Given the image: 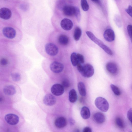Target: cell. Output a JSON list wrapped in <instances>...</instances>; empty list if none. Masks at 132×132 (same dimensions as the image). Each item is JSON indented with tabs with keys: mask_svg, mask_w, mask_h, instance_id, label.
Segmentation results:
<instances>
[{
	"mask_svg": "<svg viewBox=\"0 0 132 132\" xmlns=\"http://www.w3.org/2000/svg\"><path fill=\"white\" fill-rule=\"evenodd\" d=\"M86 33L92 40L101 47L107 53L111 55L113 54V52L111 49L97 38L92 32L89 31H87L86 32Z\"/></svg>",
	"mask_w": 132,
	"mask_h": 132,
	"instance_id": "cell-1",
	"label": "cell"
},
{
	"mask_svg": "<svg viewBox=\"0 0 132 132\" xmlns=\"http://www.w3.org/2000/svg\"><path fill=\"white\" fill-rule=\"evenodd\" d=\"M95 103L96 107L101 111L103 112L107 111L109 108V104L107 101L102 97L96 98Z\"/></svg>",
	"mask_w": 132,
	"mask_h": 132,
	"instance_id": "cell-2",
	"label": "cell"
},
{
	"mask_svg": "<svg viewBox=\"0 0 132 132\" xmlns=\"http://www.w3.org/2000/svg\"><path fill=\"white\" fill-rule=\"evenodd\" d=\"M80 73L85 77H90L93 75L94 73V68L90 64H86L83 66L82 71Z\"/></svg>",
	"mask_w": 132,
	"mask_h": 132,
	"instance_id": "cell-3",
	"label": "cell"
},
{
	"mask_svg": "<svg viewBox=\"0 0 132 132\" xmlns=\"http://www.w3.org/2000/svg\"><path fill=\"white\" fill-rule=\"evenodd\" d=\"M45 50L46 53L51 56H54L58 53L59 49L54 44L51 43H47L45 46Z\"/></svg>",
	"mask_w": 132,
	"mask_h": 132,
	"instance_id": "cell-4",
	"label": "cell"
},
{
	"mask_svg": "<svg viewBox=\"0 0 132 132\" xmlns=\"http://www.w3.org/2000/svg\"><path fill=\"white\" fill-rule=\"evenodd\" d=\"M5 119L7 123L12 125L17 124L19 121V117L13 114L10 113L6 115Z\"/></svg>",
	"mask_w": 132,
	"mask_h": 132,
	"instance_id": "cell-5",
	"label": "cell"
},
{
	"mask_svg": "<svg viewBox=\"0 0 132 132\" xmlns=\"http://www.w3.org/2000/svg\"><path fill=\"white\" fill-rule=\"evenodd\" d=\"M51 91L54 95L59 96L62 95L64 92V88L61 84H56L51 87Z\"/></svg>",
	"mask_w": 132,
	"mask_h": 132,
	"instance_id": "cell-6",
	"label": "cell"
},
{
	"mask_svg": "<svg viewBox=\"0 0 132 132\" xmlns=\"http://www.w3.org/2000/svg\"><path fill=\"white\" fill-rule=\"evenodd\" d=\"M64 65L61 63L54 61L50 64V68L51 70L55 73H59L61 72L63 70Z\"/></svg>",
	"mask_w": 132,
	"mask_h": 132,
	"instance_id": "cell-7",
	"label": "cell"
},
{
	"mask_svg": "<svg viewBox=\"0 0 132 132\" xmlns=\"http://www.w3.org/2000/svg\"><path fill=\"white\" fill-rule=\"evenodd\" d=\"M55 97L51 94L46 95L44 97L43 102L44 104L47 106H51L54 105L56 103Z\"/></svg>",
	"mask_w": 132,
	"mask_h": 132,
	"instance_id": "cell-8",
	"label": "cell"
},
{
	"mask_svg": "<svg viewBox=\"0 0 132 132\" xmlns=\"http://www.w3.org/2000/svg\"><path fill=\"white\" fill-rule=\"evenodd\" d=\"M60 25L63 29L66 31H69L72 28L73 24L71 20L65 18L61 20Z\"/></svg>",
	"mask_w": 132,
	"mask_h": 132,
	"instance_id": "cell-9",
	"label": "cell"
},
{
	"mask_svg": "<svg viewBox=\"0 0 132 132\" xmlns=\"http://www.w3.org/2000/svg\"><path fill=\"white\" fill-rule=\"evenodd\" d=\"M3 33L4 35L9 39H13L15 36L16 32L15 30L10 27H6L3 28Z\"/></svg>",
	"mask_w": 132,
	"mask_h": 132,
	"instance_id": "cell-10",
	"label": "cell"
},
{
	"mask_svg": "<svg viewBox=\"0 0 132 132\" xmlns=\"http://www.w3.org/2000/svg\"><path fill=\"white\" fill-rule=\"evenodd\" d=\"M62 10L63 14L66 16H71L75 15V6L66 5L64 6Z\"/></svg>",
	"mask_w": 132,
	"mask_h": 132,
	"instance_id": "cell-11",
	"label": "cell"
},
{
	"mask_svg": "<svg viewBox=\"0 0 132 132\" xmlns=\"http://www.w3.org/2000/svg\"><path fill=\"white\" fill-rule=\"evenodd\" d=\"M12 13L11 10L6 7L0 9V18L4 20H8L11 17Z\"/></svg>",
	"mask_w": 132,
	"mask_h": 132,
	"instance_id": "cell-12",
	"label": "cell"
},
{
	"mask_svg": "<svg viewBox=\"0 0 132 132\" xmlns=\"http://www.w3.org/2000/svg\"><path fill=\"white\" fill-rule=\"evenodd\" d=\"M103 36L105 39L108 42H111L115 39V34L114 31L111 29H108L104 31Z\"/></svg>",
	"mask_w": 132,
	"mask_h": 132,
	"instance_id": "cell-13",
	"label": "cell"
},
{
	"mask_svg": "<svg viewBox=\"0 0 132 132\" xmlns=\"http://www.w3.org/2000/svg\"><path fill=\"white\" fill-rule=\"evenodd\" d=\"M54 123L56 127L61 128L66 126L67 124V122L65 118L61 117L57 118L55 120Z\"/></svg>",
	"mask_w": 132,
	"mask_h": 132,
	"instance_id": "cell-14",
	"label": "cell"
},
{
	"mask_svg": "<svg viewBox=\"0 0 132 132\" xmlns=\"http://www.w3.org/2000/svg\"><path fill=\"white\" fill-rule=\"evenodd\" d=\"M106 68L108 71L110 73L115 75L118 71V68L117 65L115 63L112 62H109L106 65Z\"/></svg>",
	"mask_w": 132,
	"mask_h": 132,
	"instance_id": "cell-15",
	"label": "cell"
},
{
	"mask_svg": "<svg viewBox=\"0 0 132 132\" xmlns=\"http://www.w3.org/2000/svg\"><path fill=\"white\" fill-rule=\"evenodd\" d=\"M95 121L98 124L103 123L105 120V117L103 113L98 112L95 113L93 116Z\"/></svg>",
	"mask_w": 132,
	"mask_h": 132,
	"instance_id": "cell-16",
	"label": "cell"
},
{
	"mask_svg": "<svg viewBox=\"0 0 132 132\" xmlns=\"http://www.w3.org/2000/svg\"><path fill=\"white\" fill-rule=\"evenodd\" d=\"M3 91L5 94L10 96L13 95L16 92L14 87L10 85L5 86L3 88Z\"/></svg>",
	"mask_w": 132,
	"mask_h": 132,
	"instance_id": "cell-17",
	"label": "cell"
},
{
	"mask_svg": "<svg viewBox=\"0 0 132 132\" xmlns=\"http://www.w3.org/2000/svg\"><path fill=\"white\" fill-rule=\"evenodd\" d=\"M58 41L61 45L65 46L68 44L69 42V38L67 36L63 34L60 35L58 37Z\"/></svg>",
	"mask_w": 132,
	"mask_h": 132,
	"instance_id": "cell-18",
	"label": "cell"
},
{
	"mask_svg": "<svg viewBox=\"0 0 132 132\" xmlns=\"http://www.w3.org/2000/svg\"><path fill=\"white\" fill-rule=\"evenodd\" d=\"M80 113L82 118L84 119H88L90 117V110L86 106H84L82 108Z\"/></svg>",
	"mask_w": 132,
	"mask_h": 132,
	"instance_id": "cell-19",
	"label": "cell"
},
{
	"mask_svg": "<svg viewBox=\"0 0 132 132\" xmlns=\"http://www.w3.org/2000/svg\"><path fill=\"white\" fill-rule=\"evenodd\" d=\"M69 99L70 102L72 103L75 102L77 100V93L75 89H72L69 92Z\"/></svg>",
	"mask_w": 132,
	"mask_h": 132,
	"instance_id": "cell-20",
	"label": "cell"
},
{
	"mask_svg": "<svg viewBox=\"0 0 132 132\" xmlns=\"http://www.w3.org/2000/svg\"><path fill=\"white\" fill-rule=\"evenodd\" d=\"M78 89L80 94L82 96L86 95V91L85 85L82 82H79L78 84Z\"/></svg>",
	"mask_w": 132,
	"mask_h": 132,
	"instance_id": "cell-21",
	"label": "cell"
},
{
	"mask_svg": "<svg viewBox=\"0 0 132 132\" xmlns=\"http://www.w3.org/2000/svg\"><path fill=\"white\" fill-rule=\"evenodd\" d=\"M81 34L82 31L81 29L78 27H76L73 34L74 39L76 41H78L81 36Z\"/></svg>",
	"mask_w": 132,
	"mask_h": 132,
	"instance_id": "cell-22",
	"label": "cell"
},
{
	"mask_svg": "<svg viewBox=\"0 0 132 132\" xmlns=\"http://www.w3.org/2000/svg\"><path fill=\"white\" fill-rule=\"evenodd\" d=\"M70 59L72 64L74 66H76L78 62L77 53L74 52L72 53L70 56Z\"/></svg>",
	"mask_w": 132,
	"mask_h": 132,
	"instance_id": "cell-23",
	"label": "cell"
},
{
	"mask_svg": "<svg viewBox=\"0 0 132 132\" xmlns=\"http://www.w3.org/2000/svg\"><path fill=\"white\" fill-rule=\"evenodd\" d=\"M80 3L81 7L83 11H88L89 8V6L87 1L82 0L81 1Z\"/></svg>",
	"mask_w": 132,
	"mask_h": 132,
	"instance_id": "cell-24",
	"label": "cell"
},
{
	"mask_svg": "<svg viewBox=\"0 0 132 132\" xmlns=\"http://www.w3.org/2000/svg\"><path fill=\"white\" fill-rule=\"evenodd\" d=\"M115 123L117 126L120 128H124V125L123 120L120 117H118L116 119Z\"/></svg>",
	"mask_w": 132,
	"mask_h": 132,
	"instance_id": "cell-25",
	"label": "cell"
},
{
	"mask_svg": "<svg viewBox=\"0 0 132 132\" xmlns=\"http://www.w3.org/2000/svg\"><path fill=\"white\" fill-rule=\"evenodd\" d=\"M110 87L115 94L118 96L120 95L121 92L117 87L113 84H111L110 85Z\"/></svg>",
	"mask_w": 132,
	"mask_h": 132,
	"instance_id": "cell-26",
	"label": "cell"
},
{
	"mask_svg": "<svg viewBox=\"0 0 132 132\" xmlns=\"http://www.w3.org/2000/svg\"><path fill=\"white\" fill-rule=\"evenodd\" d=\"M12 79L15 81H18L20 79L21 77L20 74L17 73H12L11 75Z\"/></svg>",
	"mask_w": 132,
	"mask_h": 132,
	"instance_id": "cell-27",
	"label": "cell"
},
{
	"mask_svg": "<svg viewBox=\"0 0 132 132\" xmlns=\"http://www.w3.org/2000/svg\"><path fill=\"white\" fill-rule=\"evenodd\" d=\"M74 15L76 17L78 21H79L80 18V11L79 9L76 6H75V12Z\"/></svg>",
	"mask_w": 132,
	"mask_h": 132,
	"instance_id": "cell-28",
	"label": "cell"
},
{
	"mask_svg": "<svg viewBox=\"0 0 132 132\" xmlns=\"http://www.w3.org/2000/svg\"><path fill=\"white\" fill-rule=\"evenodd\" d=\"M77 55L78 61L81 64L84 63L85 62V60L83 56L79 53H77Z\"/></svg>",
	"mask_w": 132,
	"mask_h": 132,
	"instance_id": "cell-29",
	"label": "cell"
},
{
	"mask_svg": "<svg viewBox=\"0 0 132 132\" xmlns=\"http://www.w3.org/2000/svg\"><path fill=\"white\" fill-rule=\"evenodd\" d=\"M64 88H68L69 86V83L68 80L67 79H65L62 81L61 84Z\"/></svg>",
	"mask_w": 132,
	"mask_h": 132,
	"instance_id": "cell-30",
	"label": "cell"
},
{
	"mask_svg": "<svg viewBox=\"0 0 132 132\" xmlns=\"http://www.w3.org/2000/svg\"><path fill=\"white\" fill-rule=\"evenodd\" d=\"M132 27L131 25H129L127 27L128 32L131 39H132Z\"/></svg>",
	"mask_w": 132,
	"mask_h": 132,
	"instance_id": "cell-31",
	"label": "cell"
},
{
	"mask_svg": "<svg viewBox=\"0 0 132 132\" xmlns=\"http://www.w3.org/2000/svg\"><path fill=\"white\" fill-rule=\"evenodd\" d=\"M132 109H130L128 111L127 116L128 119L132 123Z\"/></svg>",
	"mask_w": 132,
	"mask_h": 132,
	"instance_id": "cell-32",
	"label": "cell"
},
{
	"mask_svg": "<svg viewBox=\"0 0 132 132\" xmlns=\"http://www.w3.org/2000/svg\"><path fill=\"white\" fill-rule=\"evenodd\" d=\"M1 64L3 65H5L8 63L7 60L4 58L2 59L0 61Z\"/></svg>",
	"mask_w": 132,
	"mask_h": 132,
	"instance_id": "cell-33",
	"label": "cell"
},
{
	"mask_svg": "<svg viewBox=\"0 0 132 132\" xmlns=\"http://www.w3.org/2000/svg\"><path fill=\"white\" fill-rule=\"evenodd\" d=\"M126 12L131 16H132V7L129 5L128 7L125 10Z\"/></svg>",
	"mask_w": 132,
	"mask_h": 132,
	"instance_id": "cell-34",
	"label": "cell"
},
{
	"mask_svg": "<svg viewBox=\"0 0 132 132\" xmlns=\"http://www.w3.org/2000/svg\"><path fill=\"white\" fill-rule=\"evenodd\" d=\"M77 66L78 71L80 73L82 71L83 66L81 65V63L79 62H78Z\"/></svg>",
	"mask_w": 132,
	"mask_h": 132,
	"instance_id": "cell-35",
	"label": "cell"
},
{
	"mask_svg": "<svg viewBox=\"0 0 132 132\" xmlns=\"http://www.w3.org/2000/svg\"><path fill=\"white\" fill-rule=\"evenodd\" d=\"M82 132H92L91 128L88 127H86L83 129Z\"/></svg>",
	"mask_w": 132,
	"mask_h": 132,
	"instance_id": "cell-36",
	"label": "cell"
},
{
	"mask_svg": "<svg viewBox=\"0 0 132 132\" xmlns=\"http://www.w3.org/2000/svg\"><path fill=\"white\" fill-rule=\"evenodd\" d=\"M69 121L70 124L71 125H74L75 122V120L73 119L72 118H70Z\"/></svg>",
	"mask_w": 132,
	"mask_h": 132,
	"instance_id": "cell-37",
	"label": "cell"
},
{
	"mask_svg": "<svg viewBox=\"0 0 132 132\" xmlns=\"http://www.w3.org/2000/svg\"><path fill=\"white\" fill-rule=\"evenodd\" d=\"M93 2H94L95 3H99L100 2V1L97 0V1H92Z\"/></svg>",
	"mask_w": 132,
	"mask_h": 132,
	"instance_id": "cell-38",
	"label": "cell"
},
{
	"mask_svg": "<svg viewBox=\"0 0 132 132\" xmlns=\"http://www.w3.org/2000/svg\"><path fill=\"white\" fill-rule=\"evenodd\" d=\"M3 100V98L2 97H0V102H2Z\"/></svg>",
	"mask_w": 132,
	"mask_h": 132,
	"instance_id": "cell-39",
	"label": "cell"
},
{
	"mask_svg": "<svg viewBox=\"0 0 132 132\" xmlns=\"http://www.w3.org/2000/svg\"><path fill=\"white\" fill-rule=\"evenodd\" d=\"M75 132H80L79 130L78 129H76V130Z\"/></svg>",
	"mask_w": 132,
	"mask_h": 132,
	"instance_id": "cell-40",
	"label": "cell"
}]
</instances>
